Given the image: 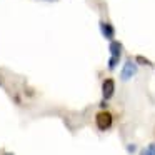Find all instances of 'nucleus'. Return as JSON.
Here are the masks:
<instances>
[{
	"instance_id": "1",
	"label": "nucleus",
	"mask_w": 155,
	"mask_h": 155,
	"mask_svg": "<svg viewBox=\"0 0 155 155\" xmlns=\"http://www.w3.org/2000/svg\"><path fill=\"white\" fill-rule=\"evenodd\" d=\"M95 124H97L98 130H102V132L108 130V128L112 127V124H114V115L107 110L98 112V114L95 115Z\"/></svg>"
},
{
	"instance_id": "2",
	"label": "nucleus",
	"mask_w": 155,
	"mask_h": 155,
	"mask_svg": "<svg viewBox=\"0 0 155 155\" xmlns=\"http://www.w3.org/2000/svg\"><path fill=\"white\" fill-rule=\"evenodd\" d=\"M115 92V84L112 78H105L104 84H102V94H104V98H110Z\"/></svg>"
},
{
	"instance_id": "3",
	"label": "nucleus",
	"mask_w": 155,
	"mask_h": 155,
	"mask_svg": "<svg viewBox=\"0 0 155 155\" xmlns=\"http://www.w3.org/2000/svg\"><path fill=\"white\" fill-rule=\"evenodd\" d=\"M135 70H137V68H135V65L132 64V62H127V64H125V67H124V72H122V78H124V80H127L128 77H132V75L135 74Z\"/></svg>"
},
{
	"instance_id": "4",
	"label": "nucleus",
	"mask_w": 155,
	"mask_h": 155,
	"mask_svg": "<svg viewBox=\"0 0 155 155\" xmlns=\"http://www.w3.org/2000/svg\"><path fill=\"white\" fill-rule=\"evenodd\" d=\"M110 52H112V55H114V58H118V55H120V52H122V45L117 44V42H112Z\"/></svg>"
},
{
	"instance_id": "5",
	"label": "nucleus",
	"mask_w": 155,
	"mask_h": 155,
	"mask_svg": "<svg viewBox=\"0 0 155 155\" xmlns=\"http://www.w3.org/2000/svg\"><path fill=\"white\" fill-rule=\"evenodd\" d=\"M102 32H104V35L108 37V38H112V35H114V28H112V25H108V24H102Z\"/></svg>"
},
{
	"instance_id": "6",
	"label": "nucleus",
	"mask_w": 155,
	"mask_h": 155,
	"mask_svg": "<svg viewBox=\"0 0 155 155\" xmlns=\"http://www.w3.org/2000/svg\"><path fill=\"white\" fill-rule=\"evenodd\" d=\"M0 85H2V78H0Z\"/></svg>"
}]
</instances>
